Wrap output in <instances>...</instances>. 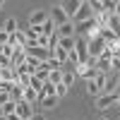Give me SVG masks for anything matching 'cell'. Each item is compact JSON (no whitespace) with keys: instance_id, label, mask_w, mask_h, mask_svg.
<instances>
[{"instance_id":"3","label":"cell","mask_w":120,"mask_h":120,"mask_svg":"<svg viewBox=\"0 0 120 120\" xmlns=\"http://www.w3.org/2000/svg\"><path fill=\"white\" fill-rule=\"evenodd\" d=\"M89 17H94V15H91V7H89L86 0H82V3H79V10L72 15V19H70V22L77 24V22H84V19H89Z\"/></svg>"},{"instance_id":"7","label":"cell","mask_w":120,"mask_h":120,"mask_svg":"<svg viewBox=\"0 0 120 120\" xmlns=\"http://www.w3.org/2000/svg\"><path fill=\"white\" fill-rule=\"evenodd\" d=\"M48 17H51V22H53L55 26H60V24L70 22V19H67V15L63 12V7H60V5H55V7H53V15H48Z\"/></svg>"},{"instance_id":"20","label":"cell","mask_w":120,"mask_h":120,"mask_svg":"<svg viewBox=\"0 0 120 120\" xmlns=\"http://www.w3.org/2000/svg\"><path fill=\"white\" fill-rule=\"evenodd\" d=\"M67 91H70L67 86H63V84H55V96H58V98H63V96H67Z\"/></svg>"},{"instance_id":"24","label":"cell","mask_w":120,"mask_h":120,"mask_svg":"<svg viewBox=\"0 0 120 120\" xmlns=\"http://www.w3.org/2000/svg\"><path fill=\"white\" fill-rule=\"evenodd\" d=\"M101 120H108V118H101Z\"/></svg>"},{"instance_id":"5","label":"cell","mask_w":120,"mask_h":120,"mask_svg":"<svg viewBox=\"0 0 120 120\" xmlns=\"http://www.w3.org/2000/svg\"><path fill=\"white\" fill-rule=\"evenodd\" d=\"M55 29H58V31H55V36H58V38H75V36H77L75 24H72V22H65V24L55 26Z\"/></svg>"},{"instance_id":"10","label":"cell","mask_w":120,"mask_h":120,"mask_svg":"<svg viewBox=\"0 0 120 120\" xmlns=\"http://www.w3.org/2000/svg\"><path fill=\"white\" fill-rule=\"evenodd\" d=\"M24 60H26L24 51H15V55L10 58V67H12V70H17V67H22V65H24Z\"/></svg>"},{"instance_id":"21","label":"cell","mask_w":120,"mask_h":120,"mask_svg":"<svg viewBox=\"0 0 120 120\" xmlns=\"http://www.w3.org/2000/svg\"><path fill=\"white\" fill-rule=\"evenodd\" d=\"M7 101H12V98H10V94H7V91H0V106H5Z\"/></svg>"},{"instance_id":"4","label":"cell","mask_w":120,"mask_h":120,"mask_svg":"<svg viewBox=\"0 0 120 120\" xmlns=\"http://www.w3.org/2000/svg\"><path fill=\"white\" fill-rule=\"evenodd\" d=\"M31 113H34V108L29 106V103H24V101H17V103H15V115H17L19 120H29Z\"/></svg>"},{"instance_id":"11","label":"cell","mask_w":120,"mask_h":120,"mask_svg":"<svg viewBox=\"0 0 120 120\" xmlns=\"http://www.w3.org/2000/svg\"><path fill=\"white\" fill-rule=\"evenodd\" d=\"M58 101H60L58 96H43L38 103H41V108H43V111H53V108L58 106Z\"/></svg>"},{"instance_id":"22","label":"cell","mask_w":120,"mask_h":120,"mask_svg":"<svg viewBox=\"0 0 120 120\" xmlns=\"http://www.w3.org/2000/svg\"><path fill=\"white\" fill-rule=\"evenodd\" d=\"M118 65H120V58H118V55L111 58V70H118Z\"/></svg>"},{"instance_id":"14","label":"cell","mask_w":120,"mask_h":120,"mask_svg":"<svg viewBox=\"0 0 120 120\" xmlns=\"http://www.w3.org/2000/svg\"><path fill=\"white\" fill-rule=\"evenodd\" d=\"M53 34H55V24L51 22V17H48L46 22L41 24V36H53Z\"/></svg>"},{"instance_id":"8","label":"cell","mask_w":120,"mask_h":120,"mask_svg":"<svg viewBox=\"0 0 120 120\" xmlns=\"http://www.w3.org/2000/svg\"><path fill=\"white\" fill-rule=\"evenodd\" d=\"M79 3H82V0H65V3H60V7H63V12L67 15V19H72V15L79 10Z\"/></svg>"},{"instance_id":"19","label":"cell","mask_w":120,"mask_h":120,"mask_svg":"<svg viewBox=\"0 0 120 120\" xmlns=\"http://www.w3.org/2000/svg\"><path fill=\"white\" fill-rule=\"evenodd\" d=\"M0 55H3L5 60H10V58L15 55V48L12 46H3V48H0Z\"/></svg>"},{"instance_id":"18","label":"cell","mask_w":120,"mask_h":120,"mask_svg":"<svg viewBox=\"0 0 120 120\" xmlns=\"http://www.w3.org/2000/svg\"><path fill=\"white\" fill-rule=\"evenodd\" d=\"M86 94H89V96H94V98L101 94V91H98V86L94 84V79H91V82H86Z\"/></svg>"},{"instance_id":"17","label":"cell","mask_w":120,"mask_h":120,"mask_svg":"<svg viewBox=\"0 0 120 120\" xmlns=\"http://www.w3.org/2000/svg\"><path fill=\"white\" fill-rule=\"evenodd\" d=\"M58 48H63V51H72L75 48V38H58Z\"/></svg>"},{"instance_id":"1","label":"cell","mask_w":120,"mask_h":120,"mask_svg":"<svg viewBox=\"0 0 120 120\" xmlns=\"http://www.w3.org/2000/svg\"><path fill=\"white\" fill-rule=\"evenodd\" d=\"M75 55H77V65L79 63H86L89 60V51H86V38L84 36H75Z\"/></svg>"},{"instance_id":"23","label":"cell","mask_w":120,"mask_h":120,"mask_svg":"<svg viewBox=\"0 0 120 120\" xmlns=\"http://www.w3.org/2000/svg\"><path fill=\"white\" fill-rule=\"evenodd\" d=\"M29 120H46V115H43V113H31Z\"/></svg>"},{"instance_id":"12","label":"cell","mask_w":120,"mask_h":120,"mask_svg":"<svg viewBox=\"0 0 120 120\" xmlns=\"http://www.w3.org/2000/svg\"><path fill=\"white\" fill-rule=\"evenodd\" d=\"M75 77H77V75H75V70H63V79H60V84L70 89V86L75 84Z\"/></svg>"},{"instance_id":"9","label":"cell","mask_w":120,"mask_h":120,"mask_svg":"<svg viewBox=\"0 0 120 120\" xmlns=\"http://www.w3.org/2000/svg\"><path fill=\"white\" fill-rule=\"evenodd\" d=\"M0 82H15L17 84V72H15V70L12 67H0Z\"/></svg>"},{"instance_id":"6","label":"cell","mask_w":120,"mask_h":120,"mask_svg":"<svg viewBox=\"0 0 120 120\" xmlns=\"http://www.w3.org/2000/svg\"><path fill=\"white\" fill-rule=\"evenodd\" d=\"M46 19H48V12H46V10H34V12L29 15V26H41Z\"/></svg>"},{"instance_id":"15","label":"cell","mask_w":120,"mask_h":120,"mask_svg":"<svg viewBox=\"0 0 120 120\" xmlns=\"http://www.w3.org/2000/svg\"><path fill=\"white\" fill-rule=\"evenodd\" d=\"M22 91H24V86H19V84H12V89H10V98L17 103V101H22Z\"/></svg>"},{"instance_id":"13","label":"cell","mask_w":120,"mask_h":120,"mask_svg":"<svg viewBox=\"0 0 120 120\" xmlns=\"http://www.w3.org/2000/svg\"><path fill=\"white\" fill-rule=\"evenodd\" d=\"M5 34H15V31H19V24H17V19L15 17H10V19H5V24L0 26Z\"/></svg>"},{"instance_id":"2","label":"cell","mask_w":120,"mask_h":120,"mask_svg":"<svg viewBox=\"0 0 120 120\" xmlns=\"http://www.w3.org/2000/svg\"><path fill=\"white\" fill-rule=\"evenodd\" d=\"M94 101H96V108H98V111H106V108H111V106H115V103H118V91H111V94H98Z\"/></svg>"},{"instance_id":"16","label":"cell","mask_w":120,"mask_h":120,"mask_svg":"<svg viewBox=\"0 0 120 120\" xmlns=\"http://www.w3.org/2000/svg\"><path fill=\"white\" fill-rule=\"evenodd\" d=\"M60 79H63V70H51L48 72V84H60Z\"/></svg>"}]
</instances>
